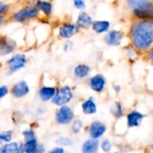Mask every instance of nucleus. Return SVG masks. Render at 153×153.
<instances>
[{
  "label": "nucleus",
  "mask_w": 153,
  "mask_h": 153,
  "mask_svg": "<svg viewBox=\"0 0 153 153\" xmlns=\"http://www.w3.org/2000/svg\"><path fill=\"white\" fill-rule=\"evenodd\" d=\"M131 39L136 49H148L153 44V22L144 20L134 23L131 29Z\"/></svg>",
  "instance_id": "obj_1"
},
{
  "label": "nucleus",
  "mask_w": 153,
  "mask_h": 153,
  "mask_svg": "<svg viewBox=\"0 0 153 153\" xmlns=\"http://www.w3.org/2000/svg\"><path fill=\"white\" fill-rule=\"evenodd\" d=\"M135 16L144 19H153V3L150 0H127Z\"/></svg>",
  "instance_id": "obj_2"
},
{
  "label": "nucleus",
  "mask_w": 153,
  "mask_h": 153,
  "mask_svg": "<svg viewBox=\"0 0 153 153\" xmlns=\"http://www.w3.org/2000/svg\"><path fill=\"white\" fill-rule=\"evenodd\" d=\"M73 97H74V94H73L71 88L69 86H64L60 88L57 91V92H56L54 98L52 99V102L53 104L56 106L62 107L67 104L68 102H70Z\"/></svg>",
  "instance_id": "obj_3"
},
{
  "label": "nucleus",
  "mask_w": 153,
  "mask_h": 153,
  "mask_svg": "<svg viewBox=\"0 0 153 153\" xmlns=\"http://www.w3.org/2000/svg\"><path fill=\"white\" fill-rule=\"evenodd\" d=\"M38 12H39V8L36 5H33V6H26V7L21 9L20 11H18L16 13H14L13 19L16 22H23L24 21H26L28 19H31V18L37 16Z\"/></svg>",
  "instance_id": "obj_4"
},
{
  "label": "nucleus",
  "mask_w": 153,
  "mask_h": 153,
  "mask_svg": "<svg viewBox=\"0 0 153 153\" xmlns=\"http://www.w3.org/2000/svg\"><path fill=\"white\" fill-rule=\"evenodd\" d=\"M74 118V111L71 108L67 106H62L60 109L57 111L56 119L59 125H67Z\"/></svg>",
  "instance_id": "obj_5"
},
{
  "label": "nucleus",
  "mask_w": 153,
  "mask_h": 153,
  "mask_svg": "<svg viewBox=\"0 0 153 153\" xmlns=\"http://www.w3.org/2000/svg\"><path fill=\"white\" fill-rule=\"evenodd\" d=\"M26 64V56L22 54L14 55L7 61V65L9 66V74L15 73L21 68L24 67Z\"/></svg>",
  "instance_id": "obj_6"
},
{
  "label": "nucleus",
  "mask_w": 153,
  "mask_h": 153,
  "mask_svg": "<svg viewBox=\"0 0 153 153\" xmlns=\"http://www.w3.org/2000/svg\"><path fill=\"white\" fill-rule=\"evenodd\" d=\"M107 132V126L101 121H93L89 127V134L93 139H100Z\"/></svg>",
  "instance_id": "obj_7"
},
{
  "label": "nucleus",
  "mask_w": 153,
  "mask_h": 153,
  "mask_svg": "<svg viewBox=\"0 0 153 153\" xmlns=\"http://www.w3.org/2000/svg\"><path fill=\"white\" fill-rule=\"evenodd\" d=\"M145 115L143 113L137 111V110H132L129 112L126 116V122L127 126L130 128H134V127H139L144 119Z\"/></svg>",
  "instance_id": "obj_8"
},
{
  "label": "nucleus",
  "mask_w": 153,
  "mask_h": 153,
  "mask_svg": "<svg viewBox=\"0 0 153 153\" xmlns=\"http://www.w3.org/2000/svg\"><path fill=\"white\" fill-rule=\"evenodd\" d=\"M15 48V42L7 37L0 38V55L5 56L12 53Z\"/></svg>",
  "instance_id": "obj_9"
},
{
  "label": "nucleus",
  "mask_w": 153,
  "mask_h": 153,
  "mask_svg": "<svg viewBox=\"0 0 153 153\" xmlns=\"http://www.w3.org/2000/svg\"><path fill=\"white\" fill-rule=\"evenodd\" d=\"M106 85V79L101 74H96L90 80V86L92 91L96 92H101Z\"/></svg>",
  "instance_id": "obj_10"
},
{
  "label": "nucleus",
  "mask_w": 153,
  "mask_h": 153,
  "mask_svg": "<svg viewBox=\"0 0 153 153\" xmlns=\"http://www.w3.org/2000/svg\"><path fill=\"white\" fill-rule=\"evenodd\" d=\"M124 37V34L120 30H111L105 37V41L108 45L110 46H118L121 43V40Z\"/></svg>",
  "instance_id": "obj_11"
},
{
  "label": "nucleus",
  "mask_w": 153,
  "mask_h": 153,
  "mask_svg": "<svg viewBox=\"0 0 153 153\" xmlns=\"http://www.w3.org/2000/svg\"><path fill=\"white\" fill-rule=\"evenodd\" d=\"M30 92V88L26 82L21 81L13 85L12 89V93L15 98H22L26 96Z\"/></svg>",
  "instance_id": "obj_12"
},
{
  "label": "nucleus",
  "mask_w": 153,
  "mask_h": 153,
  "mask_svg": "<svg viewBox=\"0 0 153 153\" xmlns=\"http://www.w3.org/2000/svg\"><path fill=\"white\" fill-rule=\"evenodd\" d=\"M100 148V142L98 139H89L85 141L82 146V153H97Z\"/></svg>",
  "instance_id": "obj_13"
},
{
  "label": "nucleus",
  "mask_w": 153,
  "mask_h": 153,
  "mask_svg": "<svg viewBox=\"0 0 153 153\" xmlns=\"http://www.w3.org/2000/svg\"><path fill=\"white\" fill-rule=\"evenodd\" d=\"M77 32H78V27L71 23L64 24L59 30V35L63 39H69L74 34H76Z\"/></svg>",
  "instance_id": "obj_14"
},
{
  "label": "nucleus",
  "mask_w": 153,
  "mask_h": 153,
  "mask_svg": "<svg viewBox=\"0 0 153 153\" xmlns=\"http://www.w3.org/2000/svg\"><path fill=\"white\" fill-rule=\"evenodd\" d=\"M23 145L19 143H10L1 147L0 153H23Z\"/></svg>",
  "instance_id": "obj_15"
},
{
  "label": "nucleus",
  "mask_w": 153,
  "mask_h": 153,
  "mask_svg": "<svg viewBox=\"0 0 153 153\" xmlns=\"http://www.w3.org/2000/svg\"><path fill=\"white\" fill-rule=\"evenodd\" d=\"M82 112L85 115H93L97 112V105L92 98L88 99L82 104Z\"/></svg>",
  "instance_id": "obj_16"
},
{
  "label": "nucleus",
  "mask_w": 153,
  "mask_h": 153,
  "mask_svg": "<svg viewBox=\"0 0 153 153\" xmlns=\"http://www.w3.org/2000/svg\"><path fill=\"white\" fill-rule=\"evenodd\" d=\"M76 22H77L78 27L82 28V29H88L92 24V20H91V17L87 13L82 12L78 15Z\"/></svg>",
  "instance_id": "obj_17"
},
{
  "label": "nucleus",
  "mask_w": 153,
  "mask_h": 153,
  "mask_svg": "<svg viewBox=\"0 0 153 153\" xmlns=\"http://www.w3.org/2000/svg\"><path fill=\"white\" fill-rule=\"evenodd\" d=\"M56 92V91L54 87H42L39 91V96L41 100L48 101L54 98Z\"/></svg>",
  "instance_id": "obj_18"
},
{
  "label": "nucleus",
  "mask_w": 153,
  "mask_h": 153,
  "mask_svg": "<svg viewBox=\"0 0 153 153\" xmlns=\"http://www.w3.org/2000/svg\"><path fill=\"white\" fill-rule=\"evenodd\" d=\"M92 29L97 33H102L108 30L109 28V22L108 21H95L92 22Z\"/></svg>",
  "instance_id": "obj_19"
},
{
  "label": "nucleus",
  "mask_w": 153,
  "mask_h": 153,
  "mask_svg": "<svg viewBox=\"0 0 153 153\" xmlns=\"http://www.w3.org/2000/svg\"><path fill=\"white\" fill-rule=\"evenodd\" d=\"M90 71H91V68L89 65H78L75 68H74V75L77 77V78H85L89 74H90Z\"/></svg>",
  "instance_id": "obj_20"
},
{
  "label": "nucleus",
  "mask_w": 153,
  "mask_h": 153,
  "mask_svg": "<svg viewBox=\"0 0 153 153\" xmlns=\"http://www.w3.org/2000/svg\"><path fill=\"white\" fill-rule=\"evenodd\" d=\"M110 113L117 119L122 117L124 116V108H123L122 104L118 101H116L110 108Z\"/></svg>",
  "instance_id": "obj_21"
},
{
  "label": "nucleus",
  "mask_w": 153,
  "mask_h": 153,
  "mask_svg": "<svg viewBox=\"0 0 153 153\" xmlns=\"http://www.w3.org/2000/svg\"><path fill=\"white\" fill-rule=\"evenodd\" d=\"M38 147L37 140L34 138L30 141H26L25 144L23 145V151L24 153H34Z\"/></svg>",
  "instance_id": "obj_22"
},
{
  "label": "nucleus",
  "mask_w": 153,
  "mask_h": 153,
  "mask_svg": "<svg viewBox=\"0 0 153 153\" xmlns=\"http://www.w3.org/2000/svg\"><path fill=\"white\" fill-rule=\"evenodd\" d=\"M38 8L40 9L47 16L50 15L51 12H52V4L49 2L47 1H39L38 3Z\"/></svg>",
  "instance_id": "obj_23"
},
{
  "label": "nucleus",
  "mask_w": 153,
  "mask_h": 153,
  "mask_svg": "<svg viewBox=\"0 0 153 153\" xmlns=\"http://www.w3.org/2000/svg\"><path fill=\"white\" fill-rule=\"evenodd\" d=\"M12 131H4L0 133V142L3 143H9L12 140Z\"/></svg>",
  "instance_id": "obj_24"
},
{
  "label": "nucleus",
  "mask_w": 153,
  "mask_h": 153,
  "mask_svg": "<svg viewBox=\"0 0 153 153\" xmlns=\"http://www.w3.org/2000/svg\"><path fill=\"white\" fill-rule=\"evenodd\" d=\"M82 122L80 119H76L74 121L73 125H72V131L74 134H79L80 131L82 128Z\"/></svg>",
  "instance_id": "obj_25"
},
{
  "label": "nucleus",
  "mask_w": 153,
  "mask_h": 153,
  "mask_svg": "<svg viewBox=\"0 0 153 153\" xmlns=\"http://www.w3.org/2000/svg\"><path fill=\"white\" fill-rule=\"evenodd\" d=\"M100 149L102 150V152L106 153H108L111 149H112V143L108 139H105L104 141H102L101 144H100Z\"/></svg>",
  "instance_id": "obj_26"
},
{
  "label": "nucleus",
  "mask_w": 153,
  "mask_h": 153,
  "mask_svg": "<svg viewBox=\"0 0 153 153\" xmlns=\"http://www.w3.org/2000/svg\"><path fill=\"white\" fill-rule=\"evenodd\" d=\"M56 143L62 146H70L73 144V141L68 137H60L56 140Z\"/></svg>",
  "instance_id": "obj_27"
},
{
  "label": "nucleus",
  "mask_w": 153,
  "mask_h": 153,
  "mask_svg": "<svg viewBox=\"0 0 153 153\" xmlns=\"http://www.w3.org/2000/svg\"><path fill=\"white\" fill-rule=\"evenodd\" d=\"M22 135L26 141H30L35 138V133L32 130H26L22 132Z\"/></svg>",
  "instance_id": "obj_28"
},
{
  "label": "nucleus",
  "mask_w": 153,
  "mask_h": 153,
  "mask_svg": "<svg viewBox=\"0 0 153 153\" xmlns=\"http://www.w3.org/2000/svg\"><path fill=\"white\" fill-rule=\"evenodd\" d=\"M74 4L78 9H84L85 8L84 0H74Z\"/></svg>",
  "instance_id": "obj_29"
},
{
  "label": "nucleus",
  "mask_w": 153,
  "mask_h": 153,
  "mask_svg": "<svg viewBox=\"0 0 153 153\" xmlns=\"http://www.w3.org/2000/svg\"><path fill=\"white\" fill-rule=\"evenodd\" d=\"M8 93V89L6 86H1L0 87V99L4 97Z\"/></svg>",
  "instance_id": "obj_30"
},
{
  "label": "nucleus",
  "mask_w": 153,
  "mask_h": 153,
  "mask_svg": "<svg viewBox=\"0 0 153 153\" xmlns=\"http://www.w3.org/2000/svg\"><path fill=\"white\" fill-rule=\"evenodd\" d=\"M8 10V6L4 4H3L2 2H0V15L4 14Z\"/></svg>",
  "instance_id": "obj_31"
},
{
  "label": "nucleus",
  "mask_w": 153,
  "mask_h": 153,
  "mask_svg": "<svg viewBox=\"0 0 153 153\" xmlns=\"http://www.w3.org/2000/svg\"><path fill=\"white\" fill-rule=\"evenodd\" d=\"M48 153H65V151H64V149H62V148L56 147V148H54L53 150H51Z\"/></svg>",
  "instance_id": "obj_32"
},
{
  "label": "nucleus",
  "mask_w": 153,
  "mask_h": 153,
  "mask_svg": "<svg viewBox=\"0 0 153 153\" xmlns=\"http://www.w3.org/2000/svg\"><path fill=\"white\" fill-rule=\"evenodd\" d=\"M45 152V149L42 145H38L36 151L34 152V153H44Z\"/></svg>",
  "instance_id": "obj_33"
},
{
  "label": "nucleus",
  "mask_w": 153,
  "mask_h": 153,
  "mask_svg": "<svg viewBox=\"0 0 153 153\" xmlns=\"http://www.w3.org/2000/svg\"><path fill=\"white\" fill-rule=\"evenodd\" d=\"M151 58H152V60L153 62V48L152 50V52H151Z\"/></svg>",
  "instance_id": "obj_34"
},
{
  "label": "nucleus",
  "mask_w": 153,
  "mask_h": 153,
  "mask_svg": "<svg viewBox=\"0 0 153 153\" xmlns=\"http://www.w3.org/2000/svg\"><path fill=\"white\" fill-rule=\"evenodd\" d=\"M152 152H153V144L152 145Z\"/></svg>",
  "instance_id": "obj_35"
},
{
  "label": "nucleus",
  "mask_w": 153,
  "mask_h": 153,
  "mask_svg": "<svg viewBox=\"0 0 153 153\" xmlns=\"http://www.w3.org/2000/svg\"><path fill=\"white\" fill-rule=\"evenodd\" d=\"M113 153H119V152H113Z\"/></svg>",
  "instance_id": "obj_36"
},
{
  "label": "nucleus",
  "mask_w": 153,
  "mask_h": 153,
  "mask_svg": "<svg viewBox=\"0 0 153 153\" xmlns=\"http://www.w3.org/2000/svg\"><path fill=\"white\" fill-rule=\"evenodd\" d=\"M31 1H34V0H31Z\"/></svg>",
  "instance_id": "obj_37"
}]
</instances>
